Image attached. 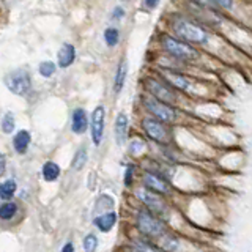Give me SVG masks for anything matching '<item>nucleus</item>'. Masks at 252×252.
Wrapping results in <instances>:
<instances>
[{"label":"nucleus","instance_id":"1","mask_svg":"<svg viewBox=\"0 0 252 252\" xmlns=\"http://www.w3.org/2000/svg\"><path fill=\"white\" fill-rule=\"evenodd\" d=\"M167 32L197 47H208L213 43L211 29L195 21L186 13H173L167 18Z\"/></svg>","mask_w":252,"mask_h":252},{"label":"nucleus","instance_id":"2","mask_svg":"<svg viewBox=\"0 0 252 252\" xmlns=\"http://www.w3.org/2000/svg\"><path fill=\"white\" fill-rule=\"evenodd\" d=\"M158 43H159V47L164 54L186 63L189 66L202 63L203 54L199 47L185 41V39H181L175 35H172L167 30L158 35Z\"/></svg>","mask_w":252,"mask_h":252},{"label":"nucleus","instance_id":"3","mask_svg":"<svg viewBox=\"0 0 252 252\" xmlns=\"http://www.w3.org/2000/svg\"><path fill=\"white\" fill-rule=\"evenodd\" d=\"M140 101V107L147 115H152L158 120H161L167 125H177L181 118V109L178 106L169 104V102H164L161 99L155 98L153 94H150L147 92L140 93L139 96Z\"/></svg>","mask_w":252,"mask_h":252},{"label":"nucleus","instance_id":"4","mask_svg":"<svg viewBox=\"0 0 252 252\" xmlns=\"http://www.w3.org/2000/svg\"><path fill=\"white\" fill-rule=\"evenodd\" d=\"M156 74L161 79H164L170 87H173L177 92L181 94H188V96H197V84L195 79L188 76L185 71H178V69H170V68H156Z\"/></svg>","mask_w":252,"mask_h":252},{"label":"nucleus","instance_id":"5","mask_svg":"<svg viewBox=\"0 0 252 252\" xmlns=\"http://www.w3.org/2000/svg\"><path fill=\"white\" fill-rule=\"evenodd\" d=\"M140 129L145 134L148 140L158 145H169L172 142V129L170 125L164 123L152 115H144L140 118Z\"/></svg>","mask_w":252,"mask_h":252},{"label":"nucleus","instance_id":"6","mask_svg":"<svg viewBox=\"0 0 252 252\" xmlns=\"http://www.w3.org/2000/svg\"><path fill=\"white\" fill-rule=\"evenodd\" d=\"M142 85H144V92L153 94L155 98L161 99L164 102H169V104H173V106H178L180 104V92H177L173 87H170L167 82L164 81V79H161L158 74L155 76H147L144 79V82H142Z\"/></svg>","mask_w":252,"mask_h":252},{"label":"nucleus","instance_id":"7","mask_svg":"<svg viewBox=\"0 0 252 252\" xmlns=\"http://www.w3.org/2000/svg\"><path fill=\"white\" fill-rule=\"evenodd\" d=\"M3 84L16 96H27V94L33 89V81H32V74L27 68H14L8 71L3 77Z\"/></svg>","mask_w":252,"mask_h":252},{"label":"nucleus","instance_id":"8","mask_svg":"<svg viewBox=\"0 0 252 252\" xmlns=\"http://www.w3.org/2000/svg\"><path fill=\"white\" fill-rule=\"evenodd\" d=\"M136 222L140 233H144L148 238H158L164 233L162 219L150 210H139L136 215Z\"/></svg>","mask_w":252,"mask_h":252},{"label":"nucleus","instance_id":"9","mask_svg":"<svg viewBox=\"0 0 252 252\" xmlns=\"http://www.w3.org/2000/svg\"><path fill=\"white\" fill-rule=\"evenodd\" d=\"M136 197L145 205L147 210L155 213L156 216L164 218L169 215V207H167V203H165L162 194H158L144 186V188H139L136 191Z\"/></svg>","mask_w":252,"mask_h":252},{"label":"nucleus","instance_id":"10","mask_svg":"<svg viewBox=\"0 0 252 252\" xmlns=\"http://www.w3.org/2000/svg\"><path fill=\"white\" fill-rule=\"evenodd\" d=\"M142 185L162 195H167L172 192V185L169 183L167 177L156 170H145L142 173Z\"/></svg>","mask_w":252,"mask_h":252},{"label":"nucleus","instance_id":"11","mask_svg":"<svg viewBox=\"0 0 252 252\" xmlns=\"http://www.w3.org/2000/svg\"><path fill=\"white\" fill-rule=\"evenodd\" d=\"M104 128H106V107L99 104L93 109L90 115V137L94 147H99L102 137H104Z\"/></svg>","mask_w":252,"mask_h":252},{"label":"nucleus","instance_id":"12","mask_svg":"<svg viewBox=\"0 0 252 252\" xmlns=\"http://www.w3.org/2000/svg\"><path fill=\"white\" fill-rule=\"evenodd\" d=\"M114 136L118 147H123L129 137V117L125 112L117 114L114 123Z\"/></svg>","mask_w":252,"mask_h":252},{"label":"nucleus","instance_id":"13","mask_svg":"<svg viewBox=\"0 0 252 252\" xmlns=\"http://www.w3.org/2000/svg\"><path fill=\"white\" fill-rule=\"evenodd\" d=\"M89 117L84 107H74L73 112H71V131H73L76 136H82L89 129Z\"/></svg>","mask_w":252,"mask_h":252},{"label":"nucleus","instance_id":"14","mask_svg":"<svg viewBox=\"0 0 252 252\" xmlns=\"http://www.w3.org/2000/svg\"><path fill=\"white\" fill-rule=\"evenodd\" d=\"M77 51L76 46L73 43H63L60 46V49L57 52V65L62 69H66L69 66H73V63L76 62Z\"/></svg>","mask_w":252,"mask_h":252},{"label":"nucleus","instance_id":"15","mask_svg":"<svg viewBox=\"0 0 252 252\" xmlns=\"http://www.w3.org/2000/svg\"><path fill=\"white\" fill-rule=\"evenodd\" d=\"M126 77H128V62H126V59H122L118 62L115 73H114V79H112V92L115 94H120L122 90L125 89Z\"/></svg>","mask_w":252,"mask_h":252},{"label":"nucleus","instance_id":"16","mask_svg":"<svg viewBox=\"0 0 252 252\" xmlns=\"http://www.w3.org/2000/svg\"><path fill=\"white\" fill-rule=\"evenodd\" d=\"M32 144V132L29 129H19L13 136V150L18 155H26Z\"/></svg>","mask_w":252,"mask_h":252},{"label":"nucleus","instance_id":"17","mask_svg":"<svg viewBox=\"0 0 252 252\" xmlns=\"http://www.w3.org/2000/svg\"><path fill=\"white\" fill-rule=\"evenodd\" d=\"M94 225H96L101 232L107 233L110 228H112L117 222V213L115 211H106V213H101L96 218H94Z\"/></svg>","mask_w":252,"mask_h":252},{"label":"nucleus","instance_id":"18","mask_svg":"<svg viewBox=\"0 0 252 252\" xmlns=\"http://www.w3.org/2000/svg\"><path fill=\"white\" fill-rule=\"evenodd\" d=\"M41 173H43V178L47 181V183H52V181L59 180V177H60V167H59L57 162L47 161V162L43 164Z\"/></svg>","mask_w":252,"mask_h":252},{"label":"nucleus","instance_id":"19","mask_svg":"<svg viewBox=\"0 0 252 252\" xmlns=\"http://www.w3.org/2000/svg\"><path fill=\"white\" fill-rule=\"evenodd\" d=\"M102 39H104L107 47H117L122 39V33L117 27L110 26V27H106L104 32H102Z\"/></svg>","mask_w":252,"mask_h":252},{"label":"nucleus","instance_id":"20","mask_svg":"<svg viewBox=\"0 0 252 252\" xmlns=\"http://www.w3.org/2000/svg\"><path fill=\"white\" fill-rule=\"evenodd\" d=\"M0 128H2V132L10 136V134L14 132L16 129V117L11 110H6V112L2 115V122H0Z\"/></svg>","mask_w":252,"mask_h":252},{"label":"nucleus","instance_id":"21","mask_svg":"<svg viewBox=\"0 0 252 252\" xmlns=\"http://www.w3.org/2000/svg\"><path fill=\"white\" fill-rule=\"evenodd\" d=\"M57 68L59 65L52 60H43L41 63L38 65V74L44 77V79H51L55 76V73H57Z\"/></svg>","mask_w":252,"mask_h":252},{"label":"nucleus","instance_id":"22","mask_svg":"<svg viewBox=\"0 0 252 252\" xmlns=\"http://www.w3.org/2000/svg\"><path fill=\"white\" fill-rule=\"evenodd\" d=\"M87 161H89V153H87V148L82 145L76 150L73 162H71V167H73L74 170H82L85 167Z\"/></svg>","mask_w":252,"mask_h":252},{"label":"nucleus","instance_id":"23","mask_svg":"<svg viewBox=\"0 0 252 252\" xmlns=\"http://www.w3.org/2000/svg\"><path fill=\"white\" fill-rule=\"evenodd\" d=\"M16 191H18V183H16V180H13V178L5 180L3 183L0 185V197H2L3 200L13 199Z\"/></svg>","mask_w":252,"mask_h":252},{"label":"nucleus","instance_id":"24","mask_svg":"<svg viewBox=\"0 0 252 252\" xmlns=\"http://www.w3.org/2000/svg\"><path fill=\"white\" fill-rule=\"evenodd\" d=\"M158 238H159V246H161V249L167 251V252H177L178 251L180 241L175 238V236L162 233L161 236H158Z\"/></svg>","mask_w":252,"mask_h":252},{"label":"nucleus","instance_id":"25","mask_svg":"<svg viewBox=\"0 0 252 252\" xmlns=\"http://www.w3.org/2000/svg\"><path fill=\"white\" fill-rule=\"evenodd\" d=\"M16 213H18V203H14L11 200H5L2 203V207H0V218L3 220H10L16 216Z\"/></svg>","mask_w":252,"mask_h":252},{"label":"nucleus","instance_id":"26","mask_svg":"<svg viewBox=\"0 0 252 252\" xmlns=\"http://www.w3.org/2000/svg\"><path fill=\"white\" fill-rule=\"evenodd\" d=\"M131 249H132V252H161L156 246H153V244H150L147 241H142V240L132 241Z\"/></svg>","mask_w":252,"mask_h":252},{"label":"nucleus","instance_id":"27","mask_svg":"<svg viewBox=\"0 0 252 252\" xmlns=\"http://www.w3.org/2000/svg\"><path fill=\"white\" fill-rule=\"evenodd\" d=\"M145 148H147L145 140H144V139H140V137H134L132 140H129V144H128L129 153H131V155H134V156L140 155L142 152H144Z\"/></svg>","mask_w":252,"mask_h":252},{"label":"nucleus","instance_id":"28","mask_svg":"<svg viewBox=\"0 0 252 252\" xmlns=\"http://www.w3.org/2000/svg\"><path fill=\"white\" fill-rule=\"evenodd\" d=\"M82 246L85 252H94L98 248V238L94 236L93 233H89L84 236V241H82Z\"/></svg>","mask_w":252,"mask_h":252},{"label":"nucleus","instance_id":"29","mask_svg":"<svg viewBox=\"0 0 252 252\" xmlns=\"http://www.w3.org/2000/svg\"><path fill=\"white\" fill-rule=\"evenodd\" d=\"M114 199L110 195H107V194H102L99 199H98V202H96V211L99 210V208H102V210H106V211H112V208H114Z\"/></svg>","mask_w":252,"mask_h":252},{"label":"nucleus","instance_id":"30","mask_svg":"<svg viewBox=\"0 0 252 252\" xmlns=\"http://www.w3.org/2000/svg\"><path fill=\"white\" fill-rule=\"evenodd\" d=\"M213 3L216 5V8L219 11H233L235 6H236V2L235 0H213Z\"/></svg>","mask_w":252,"mask_h":252},{"label":"nucleus","instance_id":"31","mask_svg":"<svg viewBox=\"0 0 252 252\" xmlns=\"http://www.w3.org/2000/svg\"><path fill=\"white\" fill-rule=\"evenodd\" d=\"M132 180H134V165L128 164L125 169V175H123V183L126 188H131L132 186Z\"/></svg>","mask_w":252,"mask_h":252},{"label":"nucleus","instance_id":"32","mask_svg":"<svg viewBox=\"0 0 252 252\" xmlns=\"http://www.w3.org/2000/svg\"><path fill=\"white\" fill-rule=\"evenodd\" d=\"M125 16H126V11H125L123 6H115L112 10V13H110V18H112V21H115V22L122 21Z\"/></svg>","mask_w":252,"mask_h":252},{"label":"nucleus","instance_id":"33","mask_svg":"<svg viewBox=\"0 0 252 252\" xmlns=\"http://www.w3.org/2000/svg\"><path fill=\"white\" fill-rule=\"evenodd\" d=\"M161 0H144V5L147 10H155V8H158V5H159Z\"/></svg>","mask_w":252,"mask_h":252},{"label":"nucleus","instance_id":"34","mask_svg":"<svg viewBox=\"0 0 252 252\" xmlns=\"http://www.w3.org/2000/svg\"><path fill=\"white\" fill-rule=\"evenodd\" d=\"M5 169H6V156L2 153L0 155V175H5Z\"/></svg>","mask_w":252,"mask_h":252},{"label":"nucleus","instance_id":"35","mask_svg":"<svg viewBox=\"0 0 252 252\" xmlns=\"http://www.w3.org/2000/svg\"><path fill=\"white\" fill-rule=\"evenodd\" d=\"M62 252H74V248H73V244H71V243H66L65 246L62 248Z\"/></svg>","mask_w":252,"mask_h":252}]
</instances>
